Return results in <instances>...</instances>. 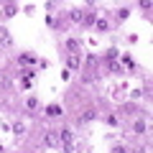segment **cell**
I'll list each match as a JSON object with an SVG mask.
<instances>
[{
    "label": "cell",
    "mask_w": 153,
    "mask_h": 153,
    "mask_svg": "<svg viewBox=\"0 0 153 153\" xmlns=\"http://www.w3.org/2000/svg\"><path fill=\"white\" fill-rule=\"evenodd\" d=\"M44 143H46V146H51V148H54V146H59V130H49V133H46V135H44Z\"/></svg>",
    "instance_id": "6da1fadb"
},
{
    "label": "cell",
    "mask_w": 153,
    "mask_h": 153,
    "mask_svg": "<svg viewBox=\"0 0 153 153\" xmlns=\"http://www.w3.org/2000/svg\"><path fill=\"white\" fill-rule=\"evenodd\" d=\"M0 44L5 46V49H10V46H13V36L5 31V28H0Z\"/></svg>",
    "instance_id": "7a4b0ae2"
},
{
    "label": "cell",
    "mask_w": 153,
    "mask_h": 153,
    "mask_svg": "<svg viewBox=\"0 0 153 153\" xmlns=\"http://www.w3.org/2000/svg\"><path fill=\"white\" fill-rule=\"evenodd\" d=\"M3 13H5L8 18H10V16H16V13H18V5H16V3H8V5L3 8Z\"/></svg>",
    "instance_id": "3957f363"
},
{
    "label": "cell",
    "mask_w": 153,
    "mask_h": 153,
    "mask_svg": "<svg viewBox=\"0 0 153 153\" xmlns=\"http://www.w3.org/2000/svg\"><path fill=\"white\" fill-rule=\"evenodd\" d=\"M133 133H135V135H143V133H146V123H143V120H135V125H133Z\"/></svg>",
    "instance_id": "277c9868"
},
{
    "label": "cell",
    "mask_w": 153,
    "mask_h": 153,
    "mask_svg": "<svg viewBox=\"0 0 153 153\" xmlns=\"http://www.w3.org/2000/svg\"><path fill=\"white\" fill-rule=\"evenodd\" d=\"M94 117H97V115H94V110H87V112L79 115V120H82V123H89V120H94Z\"/></svg>",
    "instance_id": "5b68a950"
},
{
    "label": "cell",
    "mask_w": 153,
    "mask_h": 153,
    "mask_svg": "<svg viewBox=\"0 0 153 153\" xmlns=\"http://www.w3.org/2000/svg\"><path fill=\"white\" fill-rule=\"evenodd\" d=\"M66 46H69V51H71V54H79V41L69 38V41H66Z\"/></svg>",
    "instance_id": "8992f818"
},
{
    "label": "cell",
    "mask_w": 153,
    "mask_h": 153,
    "mask_svg": "<svg viewBox=\"0 0 153 153\" xmlns=\"http://www.w3.org/2000/svg\"><path fill=\"white\" fill-rule=\"evenodd\" d=\"M110 69H112L115 74H120V71H123V64H120L117 59H112V61H110Z\"/></svg>",
    "instance_id": "52a82bcc"
},
{
    "label": "cell",
    "mask_w": 153,
    "mask_h": 153,
    "mask_svg": "<svg viewBox=\"0 0 153 153\" xmlns=\"http://www.w3.org/2000/svg\"><path fill=\"white\" fill-rule=\"evenodd\" d=\"M69 69H79V56H76V54L69 56Z\"/></svg>",
    "instance_id": "ba28073f"
},
{
    "label": "cell",
    "mask_w": 153,
    "mask_h": 153,
    "mask_svg": "<svg viewBox=\"0 0 153 153\" xmlns=\"http://www.w3.org/2000/svg\"><path fill=\"white\" fill-rule=\"evenodd\" d=\"M46 112H49L51 117H56V115H61V107H59V105H49V110H46Z\"/></svg>",
    "instance_id": "9c48e42d"
},
{
    "label": "cell",
    "mask_w": 153,
    "mask_h": 153,
    "mask_svg": "<svg viewBox=\"0 0 153 153\" xmlns=\"http://www.w3.org/2000/svg\"><path fill=\"white\" fill-rule=\"evenodd\" d=\"M97 31H107V21H105V18L97 21Z\"/></svg>",
    "instance_id": "30bf717a"
},
{
    "label": "cell",
    "mask_w": 153,
    "mask_h": 153,
    "mask_svg": "<svg viewBox=\"0 0 153 153\" xmlns=\"http://www.w3.org/2000/svg\"><path fill=\"white\" fill-rule=\"evenodd\" d=\"M117 18H120V21H123V18H128V8H120V10H117Z\"/></svg>",
    "instance_id": "8fae6325"
},
{
    "label": "cell",
    "mask_w": 153,
    "mask_h": 153,
    "mask_svg": "<svg viewBox=\"0 0 153 153\" xmlns=\"http://www.w3.org/2000/svg\"><path fill=\"white\" fill-rule=\"evenodd\" d=\"M26 105H28V107H31V110H36V107H38V102H36V100H33V97H31V100H28V102H26Z\"/></svg>",
    "instance_id": "7c38bea8"
},
{
    "label": "cell",
    "mask_w": 153,
    "mask_h": 153,
    "mask_svg": "<svg viewBox=\"0 0 153 153\" xmlns=\"http://www.w3.org/2000/svg\"><path fill=\"white\" fill-rule=\"evenodd\" d=\"M112 153H125V148H120V146H117V148H115Z\"/></svg>",
    "instance_id": "4fadbf2b"
}]
</instances>
